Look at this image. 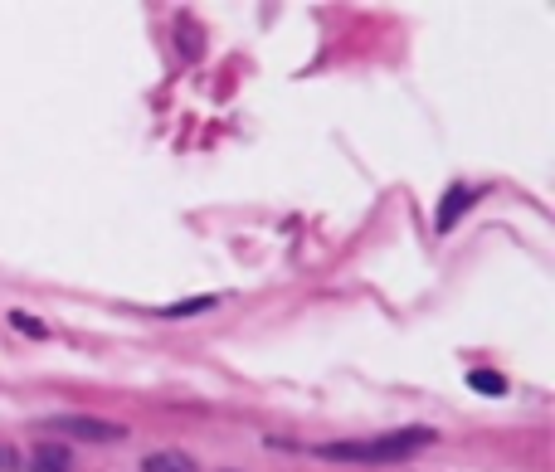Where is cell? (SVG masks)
<instances>
[{"label": "cell", "mask_w": 555, "mask_h": 472, "mask_svg": "<svg viewBox=\"0 0 555 472\" xmlns=\"http://www.w3.org/2000/svg\"><path fill=\"white\" fill-rule=\"evenodd\" d=\"M434 429H424V424H414V429H400V434H380V438H346V443H327V448H317L327 463H400L409 453H419V448H429L434 443Z\"/></svg>", "instance_id": "6da1fadb"}, {"label": "cell", "mask_w": 555, "mask_h": 472, "mask_svg": "<svg viewBox=\"0 0 555 472\" xmlns=\"http://www.w3.org/2000/svg\"><path fill=\"white\" fill-rule=\"evenodd\" d=\"M44 434L88 438V443H117V438H127V429L112 424V419H98V414H54V419H44Z\"/></svg>", "instance_id": "7a4b0ae2"}, {"label": "cell", "mask_w": 555, "mask_h": 472, "mask_svg": "<svg viewBox=\"0 0 555 472\" xmlns=\"http://www.w3.org/2000/svg\"><path fill=\"white\" fill-rule=\"evenodd\" d=\"M30 468L35 472H69V448H64V443H39Z\"/></svg>", "instance_id": "3957f363"}, {"label": "cell", "mask_w": 555, "mask_h": 472, "mask_svg": "<svg viewBox=\"0 0 555 472\" xmlns=\"http://www.w3.org/2000/svg\"><path fill=\"white\" fill-rule=\"evenodd\" d=\"M142 472H195V463L185 458L181 448H166V453H147V458H142Z\"/></svg>", "instance_id": "277c9868"}, {"label": "cell", "mask_w": 555, "mask_h": 472, "mask_svg": "<svg viewBox=\"0 0 555 472\" xmlns=\"http://www.w3.org/2000/svg\"><path fill=\"white\" fill-rule=\"evenodd\" d=\"M468 200H473V190H468V185H453V190L444 195V210H439V219H434V224H439V229H453V219L468 210Z\"/></svg>", "instance_id": "5b68a950"}, {"label": "cell", "mask_w": 555, "mask_h": 472, "mask_svg": "<svg viewBox=\"0 0 555 472\" xmlns=\"http://www.w3.org/2000/svg\"><path fill=\"white\" fill-rule=\"evenodd\" d=\"M468 390H478V395H492V400H502V395H507V380H502L497 370H468Z\"/></svg>", "instance_id": "8992f818"}, {"label": "cell", "mask_w": 555, "mask_h": 472, "mask_svg": "<svg viewBox=\"0 0 555 472\" xmlns=\"http://www.w3.org/2000/svg\"><path fill=\"white\" fill-rule=\"evenodd\" d=\"M210 307H215V297H185V302L161 307V317H166V322H176V317H200V312H210Z\"/></svg>", "instance_id": "52a82bcc"}, {"label": "cell", "mask_w": 555, "mask_h": 472, "mask_svg": "<svg viewBox=\"0 0 555 472\" xmlns=\"http://www.w3.org/2000/svg\"><path fill=\"white\" fill-rule=\"evenodd\" d=\"M5 322H10V327L20 331V336H30V341H44V336H49V327H44L39 317H30V312H10Z\"/></svg>", "instance_id": "ba28073f"}, {"label": "cell", "mask_w": 555, "mask_h": 472, "mask_svg": "<svg viewBox=\"0 0 555 472\" xmlns=\"http://www.w3.org/2000/svg\"><path fill=\"white\" fill-rule=\"evenodd\" d=\"M20 468V453L15 448H0V472H15Z\"/></svg>", "instance_id": "9c48e42d"}]
</instances>
